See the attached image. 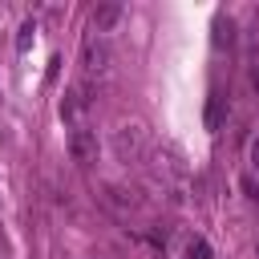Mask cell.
I'll list each match as a JSON object with an SVG mask.
<instances>
[{"mask_svg": "<svg viewBox=\"0 0 259 259\" xmlns=\"http://www.w3.org/2000/svg\"><path fill=\"white\" fill-rule=\"evenodd\" d=\"M113 154H117V162H125V166L146 162V154H150L146 130H142L138 121H121V125L113 130Z\"/></svg>", "mask_w": 259, "mask_h": 259, "instance_id": "cell-1", "label": "cell"}, {"mask_svg": "<svg viewBox=\"0 0 259 259\" xmlns=\"http://www.w3.org/2000/svg\"><path fill=\"white\" fill-rule=\"evenodd\" d=\"M109 65H113V45L105 36H97V32L85 36V45H81V69H85V77H105Z\"/></svg>", "mask_w": 259, "mask_h": 259, "instance_id": "cell-2", "label": "cell"}, {"mask_svg": "<svg viewBox=\"0 0 259 259\" xmlns=\"http://www.w3.org/2000/svg\"><path fill=\"white\" fill-rule=\"evenodd\" d=\"M97 150H101L97 130H89V125H73V134H69V158H73L77 166H89V162H97Z\"/></svg>", "mask_w": 259, "mask_h": 259, "instance_id": "cell-3", "label": "cell"}, {"mask_svg": "<svg viewBox=\"0 0 259 259\" xmlns=\"http://www.w3.org/2000/svg\"><path fill=\"white\" fill-rule=\"evenodd\" d=\"M89 105H93V81H77V85L65 93V101H61V117L77 125L81 109H89Z\"/></svg>", "mask_w": 259, "mask_h": 259, "instance_id": "cell-4", "label": "cell"}, {"mask_svg": "<svg viewBox=\"0 0 259 259\" xmlns=\"http://www.w3.org/2000/svg\"><path fill=\"white\" fill-rule=\"evenodd\" d=\"M121 16H125V8H121L117 0H105V4H97V8H93V32H97V36L113 32V28L121 24Z\"/></svg>", "mask_w": 259, "mask_h": 259, "instance_id": "cell-5", "label": "cell"}, {"mask_svg": "<svg viewBox=\"0 0 259 259\" xmlns=\"http://www.w3.org/2000/svg\"><path fill=\"white\" fill-rule=\"evenodd\" d=\"M105 202H109V206H117V210H134V206L142 202V194H138L134 186H121V182H109V186H105Z\"/></svg>", "mask_w": 259, "mask_h": 259, "instance_id": "cell-6", "label": "cell"}, {"mask_svg": "<svg viewBox=\"0 0 259 259\" xmlns=\"http://www.w3.org/2000/svg\"><path fill=\"white\" fill-rule=\"evenodd\" d=\"M227 109H231V101L214 89V93L206 97V130H219V125H223V117H227Z\"/></svg>", "mask_w": 259, "mask_h": 259, "instance_id": "cell-7", "label": "cell"}, {"mask_svg": "<svg viewBox=\"0 0 259 259\" xmlns=\"http://www.w3.org/2000/svg\"><path fill=\"white\" fill-rule=\"evenodd\" d=\"M214 45H235V20L231 16H214Z\"/></svg>", "mask_w": 259, "mask_h": 259, "instance_id": "cell-8", "label": "cell"}, {"mask_svg": "<svg viewBox=\"0 0 259 259\" xmlns=\"http://www.w3.org/2000/svg\"><path fill=\"white\" fill-rule=\"evenodd\" d=\"M32 40H36V24H32V20H24V24H20V32H16V49H20V53H28V49H32Z\"/></svg>", "mask_w": 259, "mask_h": 259, "instance_id": "cell-9", "label": "cell"}, {"mask_svg": "<svg viewBox=\"0 0 259 259\" xmlns=\"http://www.w3.org/2000/svg\"><path fill=\"white\" fill-rule=\"evenodd\" d=\"M186 259H210V247H206V239H186Z\"/></svg>", "mask_w": 259, "mask_h": 259, "instance_id": "cell-10", "label": "cell"}, {"mask_svg": "<svg viewBox=\"0 0 259 259\" xmlns=\"http://www.w3.org/2000/svg\"><path fill=\"white\" fill-rule=\"evenodd\" d=\"M247 166H251V170H259V138H251V142H247Z\"/></svg>", "mask_w": 259, "mask_h": 259, "instance_id": "cell-11", "label": "cell"}, {"mask_svg": "<svg viewBox=\"0 0 259 259\" xmlns=\"http://www.w3.org/2000/svg\"><path fill=\"white\" fill-rule=\"evenodd\" d=\"M243 190H247L251 202H259V182H255V178H243Z\"/></svg>", "mask_w": 259, "mask_h": 259, "instance_id": "cell-12", "label": "cell"}, {"mask_svg": "<svg viewBox=\"0 0 259 259\" xmlns=\"http://www.w3.org/2000/svg\"><path fill=\"white\" fill-rule=\"evenodd\" d=\"M251 85H255V89H259V65H255V69H251Z\"/></svg>", "mask_w": 259, "mask_h": 259, "instance_id": "cell-13", "label": "cell"}]
</instances>
